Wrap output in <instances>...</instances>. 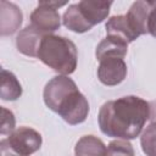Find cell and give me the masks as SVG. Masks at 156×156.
Returning a JSON list of instances; mask_svg holds the SVG:
<instances>
[{
    "mask_svg": "<svg viewBox=\"0 0 156 156\" xmlns=\"http://www.w3.org/2000/svg\"><path fill=\"white\" fill-rule=\"evenodd\" d=\"M150 117V105L144 99L128 95L105 102L99 111L100 130L123 140L136 138Z\"/></svg>",
    "mask_w": 156,
    "mask_h": 156,
    "instance_id": "obj_1",
    "label": "cell"
},
{
    "mask_svg": "<svg viewBox=\"0 0 156 156\" xmlns=\"http://www.w3.org/2000/svg\"><path fill=\"white\" fill-rule=\"evenodd\" d=\"M45 105L58 113L68 124L84 122L89 113V102L67 76H56L49 80L43 93Z\"/></svg>",
    "mask_w": 156,
    "mask_h": 156,
    "instance_id": "obj_2",
    "label": "cell"
},
{
    "mask_svg": "<svg viewBox=\"0 0 156 156\" xmlns=\"http://www.w3.org/2000/svg\"><path fill=\"white\" fill-rule=\"evenodd\" d=\"M37 57L61 76L71 74L77 68V48L65 37L46 34L40 41Z\"/></svg>",
    "mask_w": 156,
    "mask_h": 156,
    "instance_id": "obj_3",
    "label": "cell"
},
{
    "mask_svg": "<svg viewBox=\"0 0 156 156\" xmlns=\"http://www.w3.org/2000/svg\"><path fill=\"white\" fill-rule=\"evenodd\" d=\"M112 1L83 0L72 4L62 16L63 26L76 33L90 30L95 24L101 23L108 15Z\"/></svg>",
    "mask_w": 156,
    "mask_h": 156,
    "instance_id": "obj_4",
    "label": "cell"
},
{
    "mask_svg": "<svg viewBox=\"0 0 156 156\" xmlns=\"http://www.w3.org/2000/svg\"><path fill=\"white\" fill-rule=\"evenodd\" d=\"M41 135L29 127H20L9 136L1 139L0 150L10 151L20 156H29L41 146Z\"/></svg>",
    "mask_w": 156,
    "mask_h": 156,
    "instance_id": "obj_5",
    "label": "cell"
},
{
    "mask_svg": "<svg viewBox=\"0 0 156 156\" xmlns=\"http://www.w3.org/2000/svg\"><path fill=\"white\" fill-rule=\"evenodd\" d=\"M67 2L57 1H39L38 7L30 13V26L38 29L44 35L52 34L61 26L60 13L57 9Z\"/></svg>",
    "mask_w": 156,
    "mask_h": 156,
    "instance_id": "obj_6",
    "label": "cell"
},
{
    "mask_svg": "<svg viewBox=\"0 0 156 156\" xmlns=\"http://www.w3.org/2000/svg\"><path fill=\"white\" fill-rule=\"evenodd\" d=\"M127 76V65L123 58L110 57L100 61L98 67V78L105 85H117Z\"/></svg>",
    "mask_w": 156,
    "mask_h": 156,
    "instance_id": "obj_7",
    "label": "cell"
},
{
    "mask_svg": "<svg viewBox=\"0 0 156 156\" xmlns=\"http://www.w3.org/2000/svg\"><path fill=\"white\" fill-rule=\"evenodd\" d=\"M156 6V1H135L126 13L130 26L138 35L149 33V18L151 11Z\"/></svg>",
    "mask_w": 156,
    "mask_h": 156,
    "instance_id": "obj_8",
    "label": "cell"
},
{
    "mask_svg": "<svg viewBox=\"0 0 156 156\" xmlns=\"http://www.w3.org/2000/svg\"><path fill=\"white\" fill-rule=\"evenodd\" d=\"M44 37L45 35L38 29H35L33 26H27L18 33L16 38V45L18 51L27 56L37 57L40 41Z\"/></svg>",
    "mask_w": 156,
    "mask_h": 156,
    "instance_id": "obj_9",
    "label": "cell"
},
{
    "mask_svg": "<svg viewBox=\"0 0 156 156\" xmlns=\"http://www.w3.org/2000/svg\"><path fill=\"white\" fill-rule=\"evenodd\" d=\"M127 51H128V43L126 40L115 35H107L96 46L95 55L99 61L110 57L123 58L127 55Z\"/></svg>",
    "mask_w": 156,
    "mask_h": 156,
    "instance_id": "obj_10",
    "label": "cell"
},
{
    "mask_svg": "<svg viewBox=\"0 0 156 156\" xmlns=\"http://www.w3.org/2000/svg\"><path fill=\"white\" fill-rule=\"evenodd\" d=\"M0 6H1V17H0L1 35L12 34L18 29V27L22 23V12L12 2L1 1Z\"/></svg>",
    "mask_w": 156,
    "mask_h": 156,
    "instance_id": "obj_11",
    "label": "cell"
},
{
    "mask_svg": "<svg viewBox=\"0 0 156 156\" xmlns=\"http://www.w3.org/2000/svg\"><path fill=\"white\" fill-rule=\"evenodd\" d=\"M105 28H106L107 35L118 37V38L126 40L127 43L134 41L139 37L136 34V32L133 29V27L130 26L126 15L112 16L111 18L107 20V22L105 24Z\"/></svg>",
    "mask_w": 156,
    "mask_h": 156,
    "instance_id": "obj_12",
    "label": "cell"
},
{
    "mask_svg": "<svg viewBox=\"0 0 156 156\" xmlns=\"http://www.w3.org/2000/svg\"><path fill=\"white\" fill-rule=\"evenodd\" d=\"M106 145L102 143L101 139L94 135L82 136L74 146L76 156H106Z\"/></svg>",
    "mask_w": 156,
    "mask_h": 156,
    "instance_id": "obj_13",
    "label": "cell"
},
{
    "mask_svg": "<svg viewBox=\"0 0 156 156\" xmlns=\"http://www.w3.org/2000/svg\"><path fill=\"white\" fill-rule=\"evenodd\" d=\"M22 95V87L12 72L6 69H1V87H0V96L2 100L13 101L17 100Z\"/></svg>",
    "mask_w": 156,
    "mask_h": 156,
    "instance_id": "obj_14",
    "label": "cell"
},
{
    "mask_svg": "<svg viewBox=\"0 0 156 156\" xmlns=\"http://www.w3.org/2000/svg\"><path fill=\"white\" fill-rule=\"evenodd\" d=\"M140 145L146 156H156V122L145 128L140 136Z\"/></svg>",
    "mask_w": 156,
    "mask_h": 156,
    "instance_id": "obj_15",
    "label": "cell"
},
{
    "mask_svg": "<svg viewBox=\"0 0 156 156\" xmlns=\"http://www.w3.org/2000/svg\"><path fill=\"white\" fill-rule=\"evenodd\" d=\"M106 156H135V152L127 140H112L107 146Z\"/></svg>",
    "mask_w": 156,
    "mask_h": 156,
    "instance_id": "obj_16",
    "label": "cell"
},
{
    "mask_svg": "<svg viewBox=\"0 0 156 156\" xmlns=\"http://www.w3.org/2000/svg\"><path fill=\"white\" fill-rule=\"evenodd\" d=\"M13 130H15V117H13V113L7 108L1 107V126H0L1 139L9 136Z\"/></svg>",
    "mask_w": 156,
    "mask_h": 156,
    "instance_id": "obj_17",
    "label": "cell"
},
{
    "mask_svg": "<svg viewBox=\"0 0 156 156\" xmlns=\"http://www.w3.org/2000/svg\"><path fill=\"white\" fill-rule=\"evenodd\" d=\"M149 33L156 38V6L151 11V15L149 18Z\"/></svg>",
    "mask_w": 156,
    "mask_h": 156,
    "instance_id": "obj_18",
    "label": "cell"
},
{
    "mask_svg": "<svg viewBox=\"0 0 156 156\" xmlns=\"http://www.w3.org/2000/svg\"><path fill=\"white\" fill-rule=\"evenodd\" d=\"M1 156H20V155H16L13 152H10V151H5V150H1Z\"/></svg>",
    "mask_w": 156,
    "mask_h": 156,
    "instance_id": "obj_19",
    "label": "cell"
}]
</instances>
